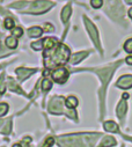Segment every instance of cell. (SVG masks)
I'll list each match as a JSON object with an SVG mask.
<instances>
[{
    "label": "cell",
    "mask_w": 132,
    "mask_h": 147,
    "mask_svg": "<svg viewBox=\"0 0 132 147\" xmlns=\"http://www.w3.org/2000/svg\"><path fill=\"white\" fill-rule=\"evenodd\" d=\"M70 49L65 44H58L50 51L44 53V64L48 68H53L56 66H61L70 59Z\"/></svg>",
    "instance_id": "cell-1"
},
{
    "label": "cell",
    "mask_w": 132,
    "mask_h": 147,
    "mask_svg": "<svg viewBox=\"0 0 132 147\" xmlns=\"http://www.w3.org/2000/svg\"><path fill=\"white\" fill-rule=\"evenodd\" d=\"M53 6L52 1H48V0H37V1L32 3L30 7L27 9V13L30 14H43L48 12L51 7Z\"/></svg>",
    "instance_id": "cell-2"
},
{
    "label": "cell",
    "mask_w": 132,
    "mask_h": 147,
    "mask_svg": "<svg viewBox=\"0 0 132 147\" xmlns=\"http://www.w3.org/2000/svg\"><path fill=\"white\" fill-rule=\"evenodd\" d=\"M84 22H85V26H86L87 31H88V32H89V35H90L92 41L94 42V44L96 45V48L102 52V48H101V44H100V38H98V32H97V29L95 28V26L92 23V21H90L87 16H84Z\"/></svg>",
    "instance_id": "cell-3"
},
{
    "label": "cell",
    "mask_w": 132,
    "mask_h": 147,
    "mask_svg": "<svg viewBox=\"0 0 132 147\" xmlns=\"http://www.w3.org/2000/svg\"><path fill=\"white\" fill-rule=\"evenodd\" d=\"M107 12L115 19L123 16V7L117 0H109L107 5Z\"/></svg>",
    "instance_id": "cell-4"
},
{
    "label": "cell",
    "mask_w": 132,
    "mask_h": 147,
    "mask_svg": "<svg viewBox=\"0 0 132 147\" xmlns=\"http://www.w3.org/2000/svg\"><path fill=\"white\" fill-rule=\"evenodd\" d=\"M51 77H52V79H53L56 82H58V84H64L66 80H67V78H69V71L66 69V68H63V67L57 68V69H55V71L51 73Z\"/></svg>",
    "instance_id": "cell-5"
},
{
    "label": "cell",
    "mask_w": 132,
    "mask_h": 147,
    "mask_svg": "<svg viewBox=\"0 0 132 147\" xmlns=\"http://www.w3.org/2000/svg\"><path fill=\"white\" fill-rule=\"evenodd\" d=\"M117 87L122 88V89H129L132 87V76L130 74H126V76H123L118 79L117 81Z\"/></svg>",
    "instance_id": "cell-6"
},
{
    "label": "cell",
    "mask_w": 132,
    "mask_h": 147,
    "mask_svg": "<svg viewBox=\"0 0 132 147\" xmlns=\"http://www.w3.org/2000/svg\"><path fill=\"white\" fill-rule=\"evenodd\" d=\"M35 72H36V69H29V68H24V67L16 68V74L21 81L24 80L26 78H28L29 76H31L32 73H35Z\"/></svg>",
    "instance_id": "cell-7"
},
{
    "label": "cell",
    "mask_w": 132,
    "mask_h": 147,
    "mask_svg": "<svg viewBox=\"0 0 132 147\" xmlns=\"http://www.w3.org/2000/svg\"><path fill=\"white\" fill-rule=\"evenodd\" d=\"M58 45L56 38H52V37H48L43 41V48L45 49V51H50L52 50L53 48H56Z\"/></svg>",
    "instance_id": "cell-8"
},
{
    "label": "cell",
    "mask_w": 132,
    "mask_h": 147,
    "mask_svg": "<svg viewBox=\"0 0 132 147\" xmlns=\"http://www.w3.org/2000/svg\"><path fill=\"white\" fill-rule=\"evenodd\" d=\"M116 145V139L114 137H104L102 139V141L100 142V146L98 147H110V146H115Z\"/></svg>",
    "instance_id": "cell-9"
},
{
    "label": "cell",
    "mask_w": 132,
    "mask_h": 147,
    "mask_svg": "<svg viewBox=\"0 0 132 147\" xmlns=\"http://www.w3.org/2000/svg\"><path fill=\"white\" fill-rule=\"evenodd\" d=\"M126 101L125 100H122L119 103H118V107H117V116L122 119L126 113Z\"/></svg>",
    "instance_id": "cell-10"
},
{
    "label": "cell",
    "mask_w": 132,
    "mask_h": 147,
    "mask_svg": "<svg viewBox=\"0 0 132 147\" xmlns=\"http://www.w3.org/2000/svg\"><path fill=\"white\" fill-rule=\"evenodd\" d=\"M71 13H72V8H71L70 5H66L63 8V11H61V20H63L64 23H66L69 21L70 16H71Z\"/></svg>",
    "instance_id": "cell-11"
},
{
    "label": "cell",
    "mask_w": 132,
    "mask_h": 147,
    "mask_svg": "<svg viewBox=\"0 0 132 147\" xmlns=\"http://www.w3.org/2000/svg\"><path fill=\"white\" fill-rule=\"evenodd\" d=\"M87 56V52H79V53H75L74 56H72L71 57V60H70V63L72 64V65H75V64H79L85 57Z\"/></svg>",
    "instance_id": "cell-12"
},
{
    "label": "cell",
    "mask_w": 132,
    "mask_h": 147,
    "mask_svg": "<svg viewBox=\"0 0 132 147\" xmlns=\"http://www.w3.org/2000/svg\"><path fill=\"white\" fill-rule=\"evenodd\" d=\"M103 126H104L106 131H108V132H118V125L115 122H112V121L106 122L103 124Z\"/></svg>",
    "instance_id": "cell-13"
},
{
    "label": "cell",
    "mask_w": 132,
    "mask_h": 147,
    "mask_svg": "<svg viewBox=\"0 0 132 147\" xmlns=\"http://www.w3.org/2000/svg\"><path fill=\"white\" fill-rule=\"evenodd\" d=\"M42 32H43V30L40 27H32V28L28 29V35L30 37H40Z\"/></svg>",
    "instance_id": "cell-14"
},
{
    "label": "cell",
    "mask_w": 132,
    "mask_h": 147,
    "mask_svg": "<svg viewBox=\"0 0 132 147\" xmlns=\"http://www.w3.org/2000/svg\"><path fill=\"white\" fill-rule=\"evenodd\" d=\"M65 104L69 109H73V108H75L78 105V100L74 96H70V97H67V100H66Z\"/></svg>",
    "instance_id": "cell-15"
},
{
    "label": "cell",
    "mask_w": 132,
    "mask_h": 147,
    "mask_svg": "<svg viewBox=\"0 0 132 147\" xmlns=\"http://www.w3.org/2000/svg\"><path fill=\"white\" fill-rule=\"evenodd\" d=\"M6 45H7V48L15 49L18 47V40L14 37V36H9V37L6 38Z\"/></svg>",
    "instance_id": "cell-16"
},
{
    "label": "cell",
    "mask_w": 132,
    "mask_h": 147,
    "mask_svg": "<svg viewBox=\"0 0 132 147\" xmlns=\"http://www.w3.org/2000/svg\"><path fill=\"white\" fill-rule=\"evenodd\" d=\"M8 86H9V89L11 90H13V92H16V93H21V94H24L23 92H22V89L18 86V84L13 80V79H9L8 80Z\"/></svg>",
    "instance_id": "cell-17"
},
{
    "label": "cell",
    "mask_w": 132,
    "mask_h": 147,
    "mask_svg": "<svg viewBox=\"0 0 132 147\" xmlns=\"http://www.w3.org/2000/svg\"><path fill=\"white\" fill-rule=\"evenodd\" d=\"M51 87H52V84H51V81H50L49 79H44V80L42 81V90L48 92V90L51 89Z\"/></svg>",
    "instance_id": "cell-18"
},
{
    "label": "cell",
    "mask_w": 132,
    "mask_h": 147,
    "mask_svg": "<svg viewBox=\"0 0 132 147\" xmlns=\"http://www.w3.org/2000/svg\"><path fill=\"white\" fill-rule=\"evenodd\" d=\"M8 104L7 103H0V117L5 116L8 113Z\"/></svg>",
    "instance_id": "cell-19"
},
{
    "label": "cell",
    "mask_w": 132,
    "mask_h": 147,
    "mask_svg": "<svg viewBox=\"0 0 132 147\" xmlns=\"http://www.w3.org/2000/svg\"><path fill=\"white\" fill-rule=\"evenodd\" d=\"M12 34H13V36H14L15 38H16V37H21L22 34H23V30H22V28H20V27H14Z\"/></svg>",
    "instance_id": "cell-20"
},
{
    "label": "cell",
    "mask_w": 132,
    "mask_h": 147,
    "mask_svg": "<svg viewBox=\"0 0 132 147\" xmlns=\"http://www.w3.org/2000/svg\"><path fill=\"white\" fill-rule=\"evenodd\" d=\"M124 50L127 52V53H132V38L127 40L124 44Z\"/></svg>",
    "instance_id": "cell-21"
},
{
    "label": "cell",
    "mask_w": 132,
    "mask_h": 147,
    "mask_svg": "<svg viewBox=\"0 0 132 147\" xmlns=\"http://www.w3.org/2000/svg\"><path fill=\"white\" fill-rule=\"evenodd\" d=\"M11 126H12V122L11 121H7L6 124H5V126H4V129H1V133L8 134L11 132Z\"/></svg>",
    "instance_id": "cell-22"
},
{
    "label": "cell",
    "mask_w": 132,
    "mask_h": 147,
    "mask_svg": "<svg viewBox=\"0 0 132 147\" xmlns=\"http://www.w3.org/2000/svg\"><path fill=\"white\" fill-rule=\"evenodd\" d=\"M31 48L34 49V50H42V49H43V41L32 42V43H31Z\"/></svg>",
    "instance_id": "cell-23"
},
{
    "label": "cell",
    "mask_w": 132,
    "mask_h": 147,
    "mask_svg": "<svg viewBox=\"0 0 132 147\" xmlns=\"http://www.w3.org/2000/svg\"><path fill=\"white\" fill-rule=\"evenodd\" d=\"M4 24H5V28H7V29H13L14 28V21L11 18H7L5 20V23Z\"/></svg>",
    "instance_id": "cell-24"
},
{
    "label": "cell",
    "mask_w": 132,
    "mask_h": 147,
    "mask_svg": "<svg viewBox=\"0 0 132 147\" xmlns=\"http://www.w3.org/2000/svg\"><path fill=\"white\" fill-rule=\"evenodd\" d=\"M27 5H28L27 1H18V3L12 4L11 7H12V8H22L23 6H27Z\"/></svg>",
    "instance_id": "cell-25"
},
{
    "label": "cell",
    "mask_w": 132,
    "mask_h": 147,
    "mask_svg": "<svg viewBox=\"0 0 132 147\" xmlns=\"http://www.w3.org/2000/svg\"><path fill=\"white\" fill-rule=\"evenodd\" d=\"M90 4L94 8H100L103 5V0H92Z\"/></svg>",
    "instance_id": "cell-26"
},
{
    "label": "cell",
    "mask_w": 132,
    "mask_h": 147,
    "mask_svg": "<svg viewBox=\"0 0 132 147\" xmlns=\"http://www.w3.org/2000/svg\"><path fill=\"white\" fill-rule=\"evenodd\" d=\"M53 142H55V139H53L52 137H49V138L45 140V142H44L43 147H51V146L53 145Z\"/></svg>",
    "instance_id": "cell-27"
},
{
    "label": "cell",
    "mask_w": 132,
    "mask_h": 147,
    "mask_svg": "<svg viewBox=\"0 0 132 147\" xmlns=\"http://www.w3.org/2000/svg\"><path fill=\"white\" fill-rule=\"evenodd\" d=\"M5 93V81H4V74L0 77V94Z\"/></svg>",
    "instance_id": "cell-28"
},
{
    "label": "cell",
    "mask_w": 132,
    "mask_h": 147,
    "mask_svg": "<svg viewBox=\"0 0 132 147\" xmlns=\"http://www.w3.org/2000/svg\"><path fill=\"white\" fill-rule=\"evenodd\" d=\"M44 30H45V31L51 32V31H53V30H55V28H53V26H52L51 23H45V24H44Z\"/></svg>",
    "instance_id": "cell-29"
},
{
    "label": "cell",
    "mask_w": 132,
    "mask_h": 147,
    "mask_svg": "<svg viewBox=\"0 0 132 147\" xmlns=\"http://www.w3.org/2000/svg\"><path fill=\"white\" fill-rule=\"evenodd\" d=\"M125 61H126V64H129V65H132V56H129V57H126Z\"/></svg>",
    "instance_id": "cell-30"
},
{
    "label": "cell",
    "mask_w": 132,
    "mask_h": 147,
    "mask_svg": "<svg viewBox=\"0 0 132 147\" xmlns=\"http://www.w3.org/2000/svg\"><path fill=\"white\" fill-rule=\"evenodd\" d=\"M129 16H130V19L132 20V7H131L130 11H129Z\"/></svg>",
    "instance_id": "cell-31"
},
{
    "label": "cell",
    "mask_w": 132,
    "mask_h": 147,
    "mask_svg": "<svg viewBox=\"0 0 132 147\" xmlns=\"http://www.w3.org/2000/svg\"><path fill=\"white\" fill-rule=\"evenodd\" d=\"M13 147H22V145H20V144H15V145H13Z\"/></svg>",
    "instance_id": "cell-32"
},
{
    "label": "cell",
    "mask_w": 132,
    "mask_h": 147,
    "mask_svg": "<svg viewBox=\"0 0 132 147\" xmlns=\"http://www.w3.org/2000/svg\"><path fill=\"white\" fill-rule=\"evenodd\" d=\"M125 1H126L127 4H130V5H132V0H125Z\"/></svg>",
    "instance_id": "cell-33"
},
{
    "label": "cell",
    "mask_w": 132,
    "mask_h": 147,
    "mask_svg": "<svg viewBox=\"0 0 132 147\" xmlns=\"http://www.w3.org/2000/svg\"><path fill=\"white\" fill-rule=\"evenodd\" d=\"M123 97H124V98H127V97H129V94H124Z\"/></svg>",
    "instance_id": "cell-34"
},
{
    "label": "cell",
    "mask_w": 132,
    "mask_h": 147,
    "mask_svg": "<svg viewBox=\"0 0 132 147\" xmlns=\"http://www.w3.org/2000/svg\"><path fill=\"white\" fill-rule=\"evenodd\" d=\"M1 124H3V121H1V119H0V126H1Z\"/></svg>",
    "instance_id": "cell-35"
}]
</instances>
